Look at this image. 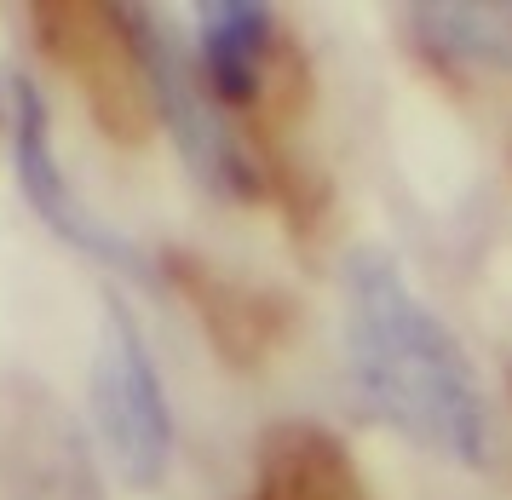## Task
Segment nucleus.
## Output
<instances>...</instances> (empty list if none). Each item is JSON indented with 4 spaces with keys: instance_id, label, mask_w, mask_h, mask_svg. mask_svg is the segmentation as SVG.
I'll return each mask as SVG.
<instances>
[{
    "instance_id": "nucleus-1",
    "label": "nucleus",
    "mask_w": 512,
    "mask_h": 500,
    "mask_svg": "<svg viewBox=\"0 0 512 500\" xmlns=\"http://www.w3.org/2000/svg\"><path fill=\"white\" fill-rule=\"evenodd\" d=\"M346 357L363 403L386 426L443 460L478 466L489 455L484 386L466 351L380 253H357L346 271Z\"/></svg>"
},
{
    "instance_id": "nucleus-5",
    "label": "nucleus",
    "mask_w": 512,
    "mask_h": 500,
    "mask_svg": "<svg viewBox=\"0 0 512 500\" xmlns=\"http://www.w3.org/2000/svg\"><path fill=\"white\" fill-rule=\"evenodd\" d=\"M415 23L438 52L484 58V64L512 58V6H420Z\"/></svg>"
},
{
    "instance_id": "nucleus-4",
    "label": "nucleus",
    "mask_w": 512,
    "mask_h": 500,
    "mask_svg": "<svg viewBox=\"0 0 512 500\" xmlns=\"http://www.w3.org/2000/svg\"><path fill=\"white\" fill-rule=\"evenodd\" d=\"M265 6L248 0H219V6H196V41H202V64L219 98H248L265 64Z\"/></svg>"
},
{
    "instance_id": "nucleus-2",
    "label": "nucleus",
    "mask_w": 512,
    "mask_h": 500,
    "mask_svg": "<svg viewBox=\"0 0 512 500\" xmlns=\"http://www.w3.org/2000/svg\"><path fill=\"white\" fill-rule=\"evenodd\" d=\"M93 420L121 478L127 483L162 478L167 449H173V420H167V397L162 380H156V363L144 351V334L116 299H110V317H104L93 357Z\"/></svg>"
},
{
    "instance_id": "nucleus-3",
    "label": "nucleus",
    "mask_w": 512,
    "mask_h": 500,
    "mask_svg": "<svg viewBox=\"0 0 512 500\" xmlns=\"http://www.w3.org/2000/svg\"><path fill=\"white\" fill-rule=\"evenodd\" d=\"M18 173H24V196L35 202V213H41L64 242H75V248H87V253H104V259L121 253L116 236L98 225L93 213H81V202H75L70 190H64V179H58L52 138H47V110H41L35 87L18 92Z\"/></svg>"
}]
</instances>
